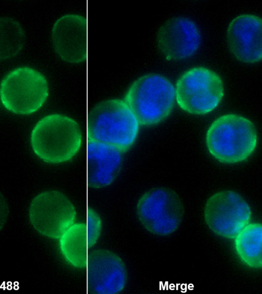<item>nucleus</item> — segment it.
<instances>
[{"mask_svg": "<svg viewBox=\"0 0 262 294\" xmlns=\"http://www.w3.org/2000/svg\"><path fill=\"white\" fill-rule=\"evenodd\" d=\"M25 41V32L20 23L10 17H0V61L17 56Z\"/></svg>", "mask_w": 262, "mask_h": 294, "instance_id": "obj_17", "label": "nucleus"}, {"mask_svg": "<svg viewBox=\"0 0 262 294\" xmlns=\"http://www.w3.org/2000/svg\"><path fill=\"white\" fill-rule=\"evenodd\" d=\"M0 101H1V99H0Z\"/></svg>", "mask_w": 262, "mask_h": 294, "instance_id": "obj_20", "label": "nucleus"}, {"mask_svg": "<svg viewBox=\"0 0 262 294\" xmlns=\"http://www.w3.org/2000/svg\"><path fill=\"white\" fill-rule=\"evenodd\" d=\"M85 19L82 15L64 14L58 18L51 31L53 49L62 60L72 63L85 59Z\"/></svg>", "mask_w": 262, "mask_h": 294, "instance_id": "obj_13", "label": "nucleus"}, {"mask_svg": "<svg viewBox=\"0 0 262 294\" xmlns=\"http://www.w3.org/2000/svg\"><path fill=\"white\" fill-rule=\"evenodd\" d=\"M175 88L176 100L184 111L192 115H203L215 109L224 94L221 77L203 67L191 68L178 79Z\"/></svg>", "mask_w": 262, "mask_h": 294, "instance_id": "obj_6", "label": "nucleus"}, {"mask_svg": "<svg viewBox=\"0 0 262 294\" xmlns=\"http://www.w3.org/2000/svg\"><path fill=\"white\" fill-rule=\"evenodd\" d=\"M49 95L46 77L28 66L17 67L3 79L0 99L8 111L19 115H28L38 110Z\"/></svg>", "mask_w": 262, "mask_h": 294, "instance_id": "obj_5", "label": "nucleus"}, {"mask_svg": "<svg viewBox=\"0 0 262 294\" xmlns=\"http://www.w3.org/2000/svg\"><path fill=\"white\" fill-rule=\"evenodd\" d=\"M86 290L91 293L115 294L125 287L127 272L120 257L106 250L91 252L86 261Z\"/></svg>", "mask_w": 262, "mask_h": 294, "instance_id": "obj_10", "label": "nucleus"}, {"mask_svg": "<svg viewBox=\"0 0 262 294\" xmlns=\"http://www.w3.org/2000/svg\"><path fill=\"white\" fill-rule=\"evenodd\" d=\"M59 238L60 250L66 261L75 267H84L89 247L84 223L72 224Z\"/></svg>", "mask_w": 262, "mask_h": 294, "instance_id": "obj_16", "label": "nucleus"}, {"mask_svg": "<svg viewBox=\"0 0 262 294\" xmlns=\"http://www.w3.org/2000/svg\"><path fill=\"white\" fill-rule=\"evenodd\" d=\"M137 214L142 225L149 232L159 236L174 233L183 218L184 207L178 194L164 187L151 189L140 198Z\"/></svg>", "mask_w": 262, "mask_h": 294, "instance_id": "obj_7", "label": "nucleus"}, {"mask_svg": "<svg viewBox=\"0 0 262 294\" xmlns=\"http://www.w3.org/2000/svg\"><path fill=\"white\" fill-rule=\"evenodd\" d=\"M206 143L210 154L219 162L240 163L247 160L256 148V129L252 122L243 116L224 115L210 125Z\"/></svg>", "mask_w": 262, "mask_h": 294, "instance_id": "obj_2", "label": "nucleus"}, {"mask_svg": "<svg viewBox=\"0 0 262 294\" xmlns=\"http://www.w3.org/2000/svg\"><path fill=\"white\" fill-rule=\"evenodd\" d=\"M82 133L72 118L59 114L39 120L31 133L30 144L35 154L45 162L59 164L73 158L79 151Z\"/></svg>", "mask_w": 262, "mask_h": 294, "instance_id": "obj_3", "label": "nucleus"}, {"mask_svg": "<svg viewBox=\"0 0 262 294\" xmlns=\"http://www.w3.org/2000/svg\"><path fill=\"white\" fill-rule=\"evenodd\" d=\"M86 185L102 188L111 184L119 172L122 152L105 144L86 141Z\"/></svg>", "mask_w": 262, "mask_h": 294, "instance_id": "obj_14", "label": "nucleus"}, {"mask_svg": "<svg viewBox=\"0 0 262 294\" xmlns=\"http://www.w3.org/2000/svg\"><path fill=\"white\" fill-rule=\"evenodd\" d=\"M204 214L210 230L227 239H234L249 223L252 215L246 200L232 190H222L211 195L206 202Z\"/></svg>", "mask_w": 262, "mask_h": 294, "instance_id": "obj_9", "label": "nucleus"}, {"mask_svg": "<svg viewBox=\"0 0 262 294\" xmlns=\"http://www.w3.org/2000/svg\"><path fill=\"white\" fill-rule=\"evenodd\" d=\"M261 18L253 14H242L230 22L227 32L229 48L239 61L254 63L262 57Z\"/></svg>", "mask_w": 262, "mask_h": 294, "instance_id": "obj_12", "label": "nucleus"}, {"mask_svg": "<svg viewBox=\"0 0 262 294\" xmlns=\"http://www.w3.org/2000/svg\"><path fill=\"white\" fill-rule=\"evenodd\" d=\"M9 215L8 203L4 195L0 192V232L5 226Z\"/></svg>", "mask_w": 262, "mask_h": 294, "instance_id": "obj_19", "label": "nucleus"}, {"mask_svg": "<svg viewBox=\"0 0 262 294\" xmlns=\"http://www.w3.org/2000/svg\"><path fill=\"white\" fill-rule=\"evenodd\" d=\"M123 100L140 124L152 126L165 120L171 112L176 100L175 88L161 75L145 74L130 84Z\"/></svg>", "mask_w": 262, "mask_h": 294, "instance_id": "obj_4", "label": "nucleus"}, {"mask_svg": "<svg viewBox=\"0 0 262 294\" xmlns=\"http://www.w3.org/2000/svg\"><path fill=\"white\" fill-rule=\"evenodd\" d=\"M28 216L33 228L39 234L58 239L76 218V210L62 192L47 190L40 192L30 202Z\"/></svg>", "mask_w": 262, "mask_h": 294, "instance_id": "obj_8", "label": "nucleus"}, {"mask_svg": "<svg viewBox=\"0 0 262 294\" xmlns=\"http://www.w3.org/2000/svg\"><path fill=\"white\" fill-rule=\"evenodd\" d=\"M201 40L195 23L185 17H176L166 21L157 34L158 48L169 60L179 61L192 56Z\"/></svg>", "mask_w": 262, "mask_h": 294, "instance_id": "obj_11", "label": "nucleus"}, {"mask_svg": "<svg viewBox=\"0 0 262 294\" xmlns=\"http://www.w3.org/2000/svg\"><path fill=\"white\" fill-rule=\"evenodd\" d=\"M85 233L89 247L95 244L101 230V220L99 215L92 208L87 207L86 212Z\"/></svg>", "mask_w": 262, "mask_h": 294, "instance_id": "obj_18", "label": "nucleus"}, {"mask_svg": "<svg viewBox=\"0 0 262 294\" xmlns=\"http://www.w3.org/2000/svg\"><path fill=\"white\" fill-rule=\"evenodd\" d=\"M139 125L123 100H106L95 105L86 117V140L108 145L122 152L135 143Z\"/></svg>", "mask_w": 262, "mask_h": 294, "instance_id": "obj_1", "label": "nucleus"}, {"mask_svg": "<svg viewBox=\"0 0 262 294\" xmlns=\"http://www.w3.org/2000/svg\"><path fill=\"white\" fill-rule=\"evenodd\" d=\"M236 252L242 262L253 268L262 265V227L260 223L246 225L234 238Z\"/></svg>", "mask_w": 262, "mask_h": 294, "instance_id": "obj_15", "label": "nucleus"}]
</instances>
